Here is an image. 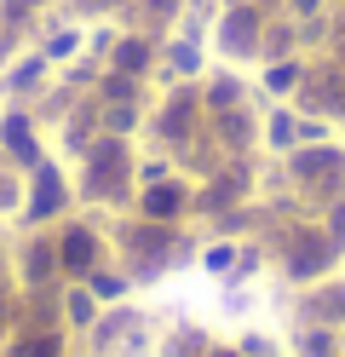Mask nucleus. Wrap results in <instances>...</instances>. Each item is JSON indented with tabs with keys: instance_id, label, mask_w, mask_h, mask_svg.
Returning <instances> with one entry per match:
<instances>
[{
	"instance_id": "nucleus-1",
	"label": "nucleus",
	"mask_w": 345,
	"mask_h": 357,
	"mask_svg": "<svg viewBox=\"0 0 345 357\" xmlns=\"http://www.w3.org/2000/svg\"><path fill=\"white\" fill-rule=\"evenodd\" d=\"M115 63H121V70H144V63H150V47H144V40H127V47L115 52Z\"/></svg>"
},
{
	"instance_id": "nucleus-2",
	"label": "nucleus",
	"mask_w": 345,
	"mask_h": 357,
	"mask_svg": "<svg viewBox=\"0 0 345 357\" xmlns=\"http://www.w3.org/2000/svg\"><path fill=\"white\" fill-rule=\"evenodd\" d=\"M69 317H75V323H92V300L75 294V300H69Z\"/></svg>"
}]
</instances>
